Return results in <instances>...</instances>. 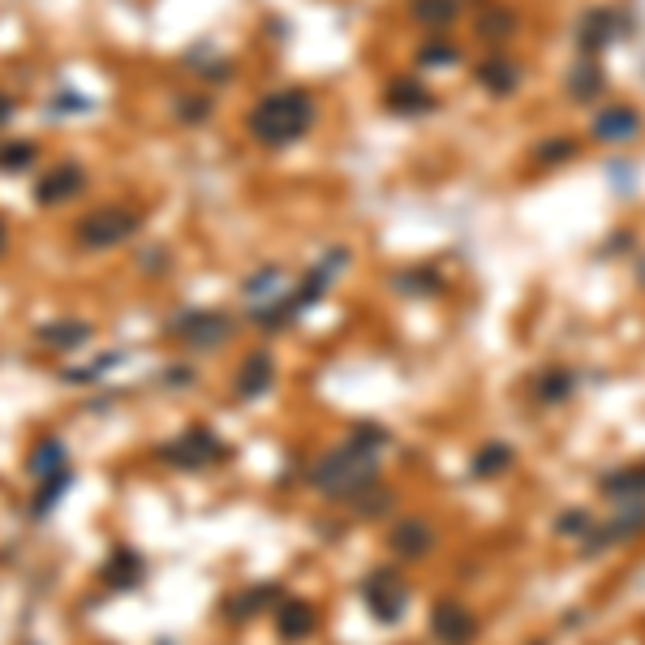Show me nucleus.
I'll return each instance as SVG.
<instances>
[{
	"mask_svg": "<svg viewBox=\"0 0 645 645\" xmlns=\"http://www.w3.org/2000/svg\"><path fill=\"white\" fill-rule=\"evenodd\" d=\"M387 443L383 426H357L336 452H327L310 469V486H319L327 499H357L379 478V448Z\"/></svg>",
	"mask_w": 645,
	"mask_h": 645,
	"instance_id": "f257e3e1",
	"label": "nucleus"
},
{
	"mask_svg": "<svg viewBox=\"0 0 645 645\" xmlns=\"http://www.w3.org/2000/svg\"><path fill=\"white\" fill-rule=\"evenodd\" d=\"M314 125V99L306 91H276L250 108V134L263 147H289Z\"/></svg>",
	"mask_w": 645,
	"mask_h": 645,
	"instance_id": "f03ea898",
	"label": "nucleus"
},
{
	"mask_svg": "<svg viewBox=\"0 0 645 645\" xmlns=\"http://www.w3.org/2000/svg\"><path fill=\"white\" fill-rule=\"evenodd\" d=\"M138 211H129V207H117V203H108V207H95V211H86L82 220L74 224V241L82 250H112V246H121V241H129L138 233Z\"/></svg>",
	"mask_w": 645,
	"mask_h": 645,
	"instance_id": "7ed1b4c3",
	"label": "nucleus"
},
{
	"mask_svg": "<svg viewBox=\"0 0 645 645\" xmlns=\"http://www.w3.org/2000/svg\"><path fill=\"white\" fill-rule=\"evenodd\" d=\"M168 336L172 340H181L185 349H220V344L233 336V319L220 310H185L177 314V319L168 323Z\"/></svg>",
	"mask_w": 645,
	"mask_h": 645,
	"instance_id": "20e7f679",
	"label": "nucleus"
},
{
	"mask_svg": "<svg viewBox=\"0 0 645 645\" xmlns=\"http://www.w3.org/2000/svg\"><path fill=\"white\" fill-rule=\"evenodd\" d=\"M224 456V443L211 435L207 426H190L181 439H172L168 448H160V461L177 465V469H203Z\"/></svg>",
	"mask_w": 645,
	"mask_h": 645,
	"instance_id": "39448f33",
	"label": "nucleus"
},
{
	"mask_svg": "<svg viewBox=\"0 0 645 645\" xmlns=\"http://www.w3.org/2000/svg\"><path fill=\"white\" fill-rule=\"evenodd\" d=\"M362 594H366L370 615H375V620H383V624H392V620H400V615H405L409 594H405V581L396 577V568H375L366 577Z\"/></svg>",
	"mask_w": 645,
	"mask_h": 645,
	"instance_id": "423d86ee",
	"label": "nucleus"
},
{
	"mask_svg": "<svg viewBox=\"0 0 645 645\" xmlns=\"http://www.w3.org/2000/svg\"><path fill=\"white\" fill-rule=\"evenodd\" d=\"M430 633H435L443 645H469L478 637V620H473V611L465 602L456 598H443L435 611H430Z\"/></svg>",
	"mask_w": 645,
	"mask_h": 645,
	"instance_id": "0eeeda50",
	"label": "nucleus"
},
{
	"mask_svg": "<svg viewBox=\"0 0 645 645\" xmlns=\"http://www.w3.org/2000/svg\"><path fill=\"white\" fill-rule=\"evenodd\" d=\"M86 190V168L82 164H56L52 172H43L35 185V203L39 207H61L69 198H78Z\"/></svg>",
	"mask_w": 645,
	"mask_h": 645,
	"instance_id": "6e6552de",
	"label": "nucleus"
},
{
	"mask_svg": "<svg viewBox=\"0 0 645 645\" xmlns=\"http://www.w3.org/2000/svg\"><path fill=\"white\" fill-rule=\"evenodd\" d=\"M615 35H620V13H615V9H590V13H585V18L577 22V43H581L585 56L611 48Z\"/></svg>",
	"mask_w": 645,
	"mask_h": 645,
	"instance_id": "1a4fd4ad",
	"label": "nucleus"
},
{
	"mask_svg": "<svg viewBox=\"0 0 645 645\" xmlns=\"http://www.w3.org/2000/svg\"><path fill=\"white\" fill-rule=\"evenodd\" d=\"M387 108L400 112V117H418V112L435 108V95H430L418 78H396L387 86Z\"/></svg>",
	"mask_w": 645,
	"mask_h": 645,
	"instance_id": "9d476101",
	"label": "nucleus"
},
{
	"mask_svg": "<svg viewBox=\"0 0 645 645\" xmlns=\"http://www.w3.org/2000/svg\"><path fill=\"white\" fill-rule=\"evenodd\" d=\"M276 379V362H271V353H250L246 362L237 370V396L241 400H258Z\"/></svg>",
	"mask_w": 645,
	"mask_h": 645,
	"instance_id": "9b49d317",
	"label": "nucleus"
},
{
	"mask_svg": "<svg viewBox=\"0 0 645 645\" xmlns=\"http://www.w3.org/2000/svg\"><path fill=\"white\" fill-rule=\"evenodd\" d=\"M641 129V117L633 108H624V104H615V108H602L598 117H594V138L598 142H628Z\"/></svg>",
	"mask_w": 645,
	"mask_h": 645,
	"instance_id": "f8f14e48",
	"label": "nucleus"
},
{
	"mask_svg": "<svg viewBox=\"0 0 645 645\" xmlns=\"http://www.w3.org/2000/svg\"><path fill=\"white\" fill-rule=\"evenodd\" d=\"M99 581H104L108 590H134V585L142 581V559H138V551L117 547V551L108 555V564L99 568Z\"/></svg>",
	"mask_w": 645,
	"mask_h": 645,
	"instance_id": "ddd939ff",
	"label": "nucleus"
},
{
	"mask_svg": "<svg viewBox=\"0 0 645 645\" xmlns=\"http://www.w3.org/2000/svg\"><path fill=\"white\" fill-rule=\"evenodd\" d=\"M387 542H392V551L400 559H422L430 547H435V529H430L426 521H400Z\"/></svg>",
	"mask_w": 645,
	"mask_h": 645,
	"instance_id": "4468645a",
	"label": "nucleus"
},
{
	"mask_svg": "<svg viewBox=\"0 0 645 645\" xmlns=\"http://www.w3.org/2000/svg\"><path fill=\"white\" fill-rule=\"evenodd\" d=\"M276 633L284 641H301L314 633V607L301 598H284L280 602V615H276Z\"/></svg>",
	"mask_w": 645,
	"mask_h": 645,
	"instance_id": "2eb2a0df",
	"label": "nucleus"
},
{
	"mask_svg": "<svg viewBox=\"0 0 645 645\" xmlns=\"http://www.w3.org/2000/svg\"><path fill=\"white\" fill-rule=\"evenodd\" d=\"M35 336L43 344H52V349H78V344L91 340V323H78V319H56V323H39Z\"/></svg>",
	"mask_w": 645,
	"mask_h": 645,
	"instance_id": "dca6fc26",
	"label": "nucleus"
},
{
	"mask_svg": "<svg viewBox=\"0 0 645 645\" xmlns=\"http://www.w3.org/2000/svg\"><path fill=\"white\" fill-rule=\"evenodd\" d=\"M602 491L615 504H633V499L645 495V465L641 469H615L611 478H602Z\"/></svg>",
	"mask_w": 645,
	"mask_h": 645,
	"instance_id": "f3484780",
	"label": "nucleus"
},
{
	"mask_svg": "<svg viewBox=\"0 0 645 645\" xmlns=\"http://www.w3.org/2000/svg\"><path fill=\"white\" fill-rule=\"evenodd\" d=\"M478 78H482V86L486 91H495V95H508L512 86H516V65L508 61V56H486V61L478 65Z\"/></svg>",
	"mask_w": 645,
	"mask_h": 645,
	"instance_id": "a211bd4d",
	"label": "nucleus"
},
{
	"mask_svg": "<svg viewBox=\"0 0 645 645\" xmlns=\"http://www.w3.org/2000/svg\"><path fill=\"white\" fill-rule=\"evenodd\" d=\"M538 400H547V405H559V400H568L572 392H577V375L572 370H564V366H551L547 375H538Z\"/></svg>",
	"mask_w": 645,
	"mask_h": 645,
	"instance_id": "6ab92c4d",
	"label": "nucleus"
},
{
	"mask_svg": "<svg viewBox=\"0 0 645 645\" xmlns=\"http://www.w3.org/2000/svg\"><path fill=\"white\" fill-rule=\"evenodd\" d=\"M26 469L35 473V478H52V473H65V443L61 439H43L39 448L31 452V461H26Z\"/></svg>",
	"mask_w": 645,
	"mask_h": 645,
	"instance_id": "aec40b11",
	"label": "nucleus"
},
{
	"mask_svg": "<svg viewBox=\"0 0 645 645\" xmlns=\"http://www.w3.org/2000/svg\"><path fill=\"white\" fill-rule=\"evenodd\" d=\"M512 448L508 443H486V448L473 456V478H499V473H508L512 465Z\"/></svg>",
	"mask_w": 645,
	"mask_h": 645,
	"instance_id": "412c9836",
	"label": "nucleus"
},
{
	"mask_svg": "<svg viewBox=\"0 0 645 645\" xmlns=\"http://www.w3.org/2000/svg\"><path fill=\"white\" fill-rule=\"evenodd\" d=\"M413 22L418 26H452L456 5L452 0H413Z\"/></svg>",
	"mask_w": 645,
	"mask_h": 645,
	"instance_id": "4be33fe9",
	"label": "nucleus"
},
{
	"mask_svg": "<svg viewBox=\"0 0 645 645\" xmlns=\"http://www.w3.org/2000/svg\"><path fill=\"white\" fill-rule=\"evenodd\" d=\"M607 534H598V538H590V547H607V542H624V538H633L637 529H645V508H633L628 516H620L615 525H602Z\"/></svg>",
	"mask_w": 645,
	"mask_h": 645,
	"instance_id": "5701e85b",
	"label": "nucleus"
},
{
	"mask_svg": "<svg viewBox=\"0 0 645 645\" xmlns=\"http://www.w3.org/2000/svg\"><path fill=\"white\" fill-rule=\"evenodd\" d=\"M276 594H280L276 585H254L250 594L233 598V607H228V615H233V620H250V615H258V611H263V607H267V602L276 598Z\"/></svg>",
	"mask_w": 645,
	"mask_h": 645,
	"instance_id": "b1692460",
	"label": "nucleus"
},
{
	"mask_svg": "<svg viewBox=\"0 0 645 645\" xmlns=\"http://www.w3.org/2000/svg\"><path fill=\"white\" fill-rule=\"evenodd\" d=\"M35 155H39V147L35 142H5V147H0V172H26L35 164Z\"/></svg>",
	"mask_w": 645,
	"mask_h": 645,
	"instance_id": "393cba45",
	"label": "nucleus"
},
{
	"mask_svg": "<svg viewBox=\"0 0 645 645\" xmlns=\"http://www.w3.org/2000/svg\"><path fill=\"white\" fill-rule=\"evenodd\" d=\"M65 486H69V473H52V478H43V486H39V499L31 504V512H35V516L52 512V504L65 495Z\"/></svg>",
	"mask_w": 645,
	"mask_h": 645,
	"instance_id": "a878e982",
	"label": "nucleus"
},
{
	"mask_svg": "<svg viewBox=\"0 0 645 645\" xmlns=\"http://www.w3.org/2000/svg\"><path fill=\"white\" fill-rule=\"evenodd\" d=\"M598 91H602V74L594 65H585L581 74H572V95H577V99H594Z\"/></svg>",
	"mask_w": 645,
	"mask_h": 645,
	"instance_id": "bb28decb",
	"label": "nucleus"
},
{
	"mask_svg": "<svg viewBox=\"0 0 645 645\" xmlns=\"http://www.w3.org/2000/svg\"><path fill=\"white\" fill-rule=\"evenodd\" d=\"M572 155H577V142H568V138H555V142H547V147H538L542 164H564V160H572Z\"/></svg>",
	"mask_w": 645,
	"mask_h": 645,
	"instance_id": "cd10ccee",
	"label": "nucleus"
},
{
	"mask_svg": "<svg viewBox=\"0 0 645 645\" xmlns=\"http://www.w3.org/2000/svg\"><path fill=\"white\" fill-rule=\"evenodd\" d=\"M559 534H564V538H572V534L585 538V534H590V516H585V512H568V516H559Z\"/></svg>",
	"mask_w": 645,
	"mask_h": 645,
	"instance_id": "c85d7f7f",
	"label": "nucleus"
},
{
	"mask_svg": "<svg viewBox=\"0 0 645 645\" xmlns=\"http://www.w3.org/2000/svg\"><path fill=\"white\" fill-rule=\"evenodd\" d=\"M512 13H504V9H491V18H482V31L486 35H508L512 31Z\"/></svg>",
	"mask_w": 645,
	"mask_h": 645,
	"instance_id": "c756f323",
	"label": "nucleus"
},
{
	"mask_svg": "<svg viewBox=\"0 0 645 645\" xmlns=\"http://www.w3.org/2000/svg\"><path fill=\"white\" fill-rule=\"evenodd\" d=\"M426 65H452L456 61V48L452 43H430V52H422Z\"/></svg>",
	"mask_w": 645,
	"mask_h": 645,
	"instance_id": "7c9ffc66",
	"label": "nucleus"
},
{
	"mask_svg": "<svg viewBox=\"0 0 645 645\" xmlns=\"http://www.w3.org/2000/svg\"><path fill=\"white\" fill-rule=\"evenodd\" d=\"M177 112L181 121H207V99H181Z\"/></svg>",
	"mask_w": 645,
	"mask_h": 645,
	"instance_id": "2f4dec72",
	"label": "nucleus"
},
{
	"mask_svg": "<svg viewBox=\"0 0 645 645\" xmlns=\"http://www.w3.org/2000/svg\"><path fill=\"white\" fill-rule=\"evenodd\" d=\"M13 108H18V104H13V95H5V91H0V125H5V121L13 117Z\"/></svg>",
	"mask_w": 645,
	"mask_h": 645,
	"instance_id": "473e14b6",
	"label": "nucleus"
},
{
	"mask_svg": "<svg viewBox=\"0 0 645 645\" xmlns=\"http://www.w3.org/2000/svg\"><path fill=\"white\" fill-rule=\"evenodd\" d=\"M5 246H9V233H5V220H0V254H5Z\"/></svg>",
	"mask_w": 645,
	"mask_h": 645,
	"instance_id": "72a5a7b5",
	"label": "nucleus"
},
{
	"mask_svg": "<svg viewBox=\"0 0 645 645\" xmlns=\"http://www.w3.org/2000/svg\"><path fill=\"white\" fill-rule=\"evenodd\" d=\"M534 645H547V641H534Z\"/></svg>",
	"mask_w": 645,
	"mask_h": 645,
	"instance_id": "f704fd0d",
	"label": "nucleus"
}]
</instances>
